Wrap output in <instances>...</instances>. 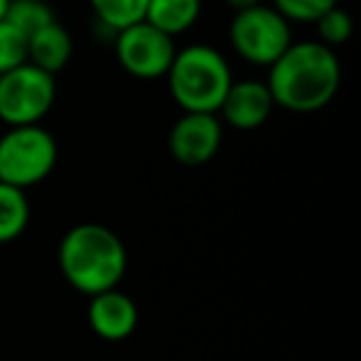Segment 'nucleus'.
Returning a JSON list of instances; mask_svg holds the SVG:
<instances>
[{"instance_id":"f257e3e1","label":"nucleus","mask_w":361,"mask_h":361,"mask_svg":"<svg viewBox=\"0 0 361 361\" xmlns=\"http://www.w3.org/2000/svg\"><path fill=\"white\" fill-rule=\"evenodd\" d=\"M267 70L270 77L265 85L275 106L297 114L324 109L341 85L339 57L317 40L292 42Z\"/></svg>"},{"instance_id":"f03ea898","label":"nucleus","mask_w":361,"mask_h":361,"mask_svg":"<svg viewBox=\"0 0 361 361\" xmlns=\"http://www.w3.org/2000/svg\"><path fill=\"white\" fill-rule=\"evenodd\" d=\"M57 262L62 277L77 292L94 297L119 287L129 267V255L114 231L99 223H80L62 235Z\"/></svg>"},{"instance_id":"7ed1b4c3","label":"nucleus","mask_w":361,"mask_h":361,"mask_svg":"<svg viewBox=\"0 0 361 361\" xmlns=\"http://www.w3.org/2000/svg\"><path fill=\"white\" fill-rule=\"evenodd\" d=\"M166 80L183 114H218L233 85V72L216 47L188 45L176 50Z\"/></svg>"},{"instance_id":"20e7f679","label":"nucleus","mask_w":361,"mask_h":361,"mask_svg":"<svg viewBox=\"0 0 361 361\" xmlns=\"http://www.w3.org/2000/svg\"><path fill=\"white\" fill-rule=\"evenodd\" d=\"M57 164V141L45 126H8L0 136V183L20 191L37 186Z\"/></svg>"},{"instance_id":"39448f33","label":"nucleus","mask_w":361,"mask_h":361,"mask_svg":"<svg viewBox=\"0 0 361 361\" xmlns=\"http://www.w3.org/2000/svg\"><path fill=\"white\" fill-rule=\"evenodd\" d=\"M231 45L245 62L255 67H270L292 45L290 23L272 6H255L235 13L231 20Z\"/></svg>"},{"instance_id":"423d86ee","label":"nucleus","mask_w":361,"mask_h":361,"mask_svg":"<svg viewBox=\"0 0 361 361\" xmlns=\"http://www.w3.org/2000/svg\"><path fill=\"white\" fill-rule=\"evenodd\" d=\"M55 77L25 62L0 75V121L8 126L40 124L55 104Z\"/></svg>"},{"instance_id":"0eeeda50","label":"nucleus","mask_w":361,"mask_h":361,"mask_svg":"<svg viewBox=\"0 0 361 361\" xmlns=\"http://www.w3.org/2000/svg\"><path fill=\"white\" fill-rule=\"evenodd\" d=\"M114 55L124 72L136 80H161L176 57L173 37L146 20L114 32Z\"/></svg>"},{"instance_id":"6e6552de","label":"nucleus","mask_w":361,"mask_h":361,"mask_svg":"<svg viewBox=\"0 0 361 361\" xmlns=\"http://www.w3.org/2000/svg\"><path fill=\"white\" fill-rule=\"evenodd\" d=\"M223 144V121L218 114H183L169 134V149L178 164L203 166Z\"/></svg>"},{"instance_id":"1a4fd4ad","label":"nucleus","mask_w":361,"mask_h":361,"mask_svg":"<svg viewBox=\"0 0 361 361\" xmlns=\"http://www.w3.org/2000/svg\"><path fill=\"white\" fill-rule=\"evenodd\" d=\"M272 109H275V102H272V94L265 82L233 80V85H231V90H228L218 114H221L223 121L231 124L233 129L252 131L270 119Z\"/></svg>"},{"instance_id":"9d476101","label":"nucleus","mask_w":361,"mask_h":361,"mask_svg":"<svg viewBox=\"0 0 361 361\" xmlns=\"http://www.w3.org/2000/svg\"><path fill=\"white\" fill-rule=\"evenodd\" d=\"M87 319L99 339L121 341L134 334L136 324H139V310H136L134 300L116 287V290H106L102 295L90 297Z\"/></svg>"},{"instance_id":"9b49d317","label":"nucleus","mask_w":361,"mask_h":361,"mask_svg":"<svg viewBox=\"0 0 361 361\" xmlns=\"http://www.w3.org/2000/svg\"><path fill=\"white\" fill-rule=\"evenodd\" d=\"M72 50H75V47H72L70 32L57 20L40 27V30L27 37V62L52 77L70 65Z\"/></svg>"},{"instance_id":"f8f14e48","label":"nucleus","mask_w":361,"mask_h":361,"mask_svg":"<svg viewBox=\"0 0 361 361\" xmlns=\"http://www.w3.org/2000/svg\"><path fill=\"white\" fill-rule=\"evenodd\" d=\"M203 0H149L144 20L169 37L183 35L198 23Z\"/></svg>"},{"instance_id":"ddd939ff","label":"nucleus","mask_w":361,"mask_h":361,"mask_svg":"<svg viewBox=\"0 0 361 361\" xmlns=\"http://www.w3.org/2000/svg\"><path fill=\"white\" fill-rule=\"evenodd\" d=\"M30 223V201L25 191L0 183V245L13 243L25 233Z\"/></svg>"},{"instance_id":"4468645a","label":"nucleus","mask_w":361,"mask_h":361,"mask_svg":"<svg viewBox=\"0 0 361 361\" xmlns=\"http://www.w3.org/2000/svg\"><path fill=\"white\" fill-rule=\"evenodd\" d=\"M90 6L102 25L119 32L144 20L149 0H90Z\"/></svg>"},{"instance_id":"2eb2a0df","label":"nucleus","mask_w":361,"mask_h":361,"mask_svg":"<svg viewBox=\"0 0 361 361\" xmlns=\"http://www.w3.org/2000/svg\"><path fill=\"white\" fill-rule=\"evenodd\" d=\"M3 20L18 27L25 37H30L40 27L55 23V13H52V8L47 6L45 0H11Z\"/></svg>"},{"instance_id":"dca6fc26","label":"nucleus","mask_w":361,"mask_h":361,"mask_svg":"<svg viewBox=\"0 0 361 361\" xmlns=\"http://www.w3.org/2000/svg\"><path fill=\"white\" fill-rule=\"evenodd\" d=\"M317 27V42H322L324 47L334 50V47L344 45L354 35V20H351L349 11L334 6L331 11H326L319 20L314 23Z\"/></svg>"},{"instance_id":"f3484780","label":"nucleus","mask_w":361,"mask_h":361,"mask_svg":"<svg viewBox=\"0 0 361 361\" xmlns=\"http://www.w3.org/2000/svg\"><path fill=\"white\" fill-rule=\"evenodd\" d=\"M27 62V37L8 20H0V75Z\"/></svg>"},{"instance_id":"a211bd4d","label":"nucleus","mask_w":361,"mask_h":361,"mask_svg":"<svg viewBox=\"0 0 361 361\" xmlns=\"http://www.w3.org/2000/svg\"><path fill=\"white\" fill-rule=\"evenodd\" d=\"M334 6L336 0H272V8L287 23H310V25H314Z\"/></svg>"},{"instance_id":"6ab92c4d","label":"nucleus","mask_w":361,"mask_h":361,"mask_svg":"<svg viewBox=\"0 0 361 361\" xmlns=\"http://www.w3.org/2000/svg\"><path fill=\"white\" fill-rule=\"evenodd\" d=\"M226 3H228V6H231L235 13H240V11H247V8L260 6L262 0H226Z\"/></svg>"},{"instance_id":"aec40b11","label":"nucleus","mask_w":361,"mask_h":361,"mask_svg":"<svg viewBox=\"0 0 361 361\" xmlns=\"http://www.w3.org/2000/svg\"><path fill=\"white\" fill-rule=\"evenodd\" d=\"M8 3H11V0H0V20H3V18H6V11H8Z\"/></svg>"}]
</instances>
